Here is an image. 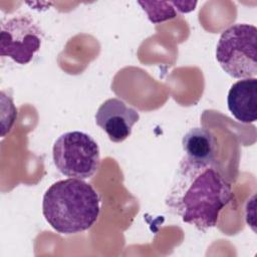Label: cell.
Returning a JSON list of instances; mask_svg holds the SVG:
<instances>
[{"label": "cell", "mask_w": 257, "mask_h": 257, "mask_svg": "<svg viewBox=\"0 0 257 257\" xmlns=\"http://www.w3.org/2000/svg\"><path fill=\"white\" fill-rule=\"evenodd\" d=\"M233 200L231 185L215 164L181 161L166 199L169 210L185 223L206 231L217 225L219 214Z\"/></svg>", "instance_id": "cell-1"}, {"label": "cell", "mask_w": 257, "mask_h": 257, "mask_svg": "<svg viewBox=\"0 0 257 257\" xmlns=\"http://www.w3.org/2000/svg\"><path fill=\"white\" fill-rule=\"evenodd\" d=\"M99 212L100 199L97 192L79 179L57 181L43 196V216L60 234H78L91 228Z\"/></svg>", "instance_id": "cell-2"}, {"label": "cell", "mask_w": 257, "mask_h": 257, "mask_svg": "<svg viewBox=\"0 0 257 257\" xmlns=\"http://www.w3.org/2000/svg\"><path fill=\"white\" fill-rule=\"evenodd\" d=\"M257 28L237 23L220 36L216 59L223 70L234 78H251L257 74Z\"/></svg>", "instance_id": "cell-3"}, {"label": "cell", "mask_w": 257, "mask_h": 257, "mask_svg": "<svg viewBox=\"0 0 257 257\" xmlns=\"http://www.w3.org/2000/svg\"><path fill=\"white\" fill-rule=\"evenodd\" d=\"M52 157L61 174L79 180L92 177L100 164L97 143L89 135L78 131L58 137L52 148Z\"/></svg>", "instance_id": "cell-4"}, {"label": "cell", "mask_w": 257, "mask_h": 257, "mask_svg": "<svg viewBox=\"0 0 257 257\" xmlns=\"http://www.w3.org/2000/svg\"><path fill=\"white\" fill-rule=\"evenodd\" d=\"M42 38L43 33L32 18L12 17L1 24L0 55L27 64L40 49Z\"/></svg>", "instance_id": "cell-5"}, {"label": "cell", "mask_w": 257, "mask_h": 257, "mask_svg": "<svg viewBox=\"0 0 257 257\" xmlns=\"http://www.w3.org/2000/svg\"><path fill=\"white\" fill-rule=\"evenodd\" d=\"M139 118L138 110L115 97L102 102L95 113L96 124L113 143H120L127 139Z\"/></svg>", "instance_id": "cell-6"}, {"label": "cell", "mask_w": 257, "mask_h": 257, "mask_svg": "<svg viewBox=\"0 0 257 257\" xmlns=\"http://www.w3.org/2000/svg\"><path fill=\"white\" fill-rule=\"evenodd\" d=\"M227 104L231 114L243 123L254 122L257 118V79L243 78L229 89Z\"/></svg>", "instance_id": "cell-7"}, {"label": "cell", "mask_w": 257, "mask_h": 257, "mask_svg": "<svg viewBox=\"0 0 257 257\" xmlns=\"http://www.w3.org/2000/svg\"><path fill=\"white\" fill-rule=\"evenodd\" d=\"M182 146L186 158L190 161L202 164H215L217 141L208 128H191L183 137Z\"/></svg>", "instance_id": "cell-8"}, {"label": "cell", "mask_w": 257, "mask_h": 257, "mask_svg": "<svg viewBox=\"0 0 257 257\" xmlns=\"http://www.w3.org/2000/svg\"><path fill=\"white\" fill-rule=\"evenodd\" d=\"M143 10L147 13L149 20L154 23H161L175 18L180 13H188L195 9L196 1H139Z\"/></svg>", "instance_id": "cell-9"}]
</instances>
